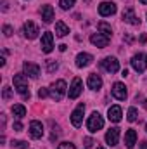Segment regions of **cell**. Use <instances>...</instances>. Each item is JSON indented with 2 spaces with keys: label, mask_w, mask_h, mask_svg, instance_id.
<instances>
[{
  "label": "cell",
  "mask_w": 147,
  "mask_h": 149,
  "mask_svg": "<svg viewBox=\"0 0 147 149\" xmlns=\"http://www.w3.org/2000/svg\"><path fill=\"white\" fill-rule=\"evenodd\" d=\"M14 88L21 94L23 99H30V87H28V80L23 73H17L14 74Z\"/></svg>",
  "instance_id": "1"
},
{
  "label": "cell",
  "mask_w": 147,
  "mask_h": 149,
  "mask_svg": "<svg viewBox=\"0 0 147 149\" xmlns=\"http://www.w3.org/2000/svg\"><path fill=\"white\" fill-rule=\"evenodd\" d=\"M102 127H104V118H102L97 111H94L88 116V120H87V128H88V132L95 134V132H99Z\"/></svg>",
  "instance_id": "2"
},
{
  "label": "cell",
  "mask_w": 147,
  "mask_h": 149,
  "mask_svg": "<svg viewBox=\"0 0 147 149\" xmlns=\"http://www.w3.org/2000/svg\"><path fill=\"white\" fill-rule=\"evenodd\" d=\"M64 94H66V81H64V80L54 81L52 87H50V95H52V99L59 102V101H62Z\"/></svg>",
  "instance_id": "3"
},
{
  "label": "cell",
  "mask_w": 147,
  "mask_h": 149,
  "mask_svg": "<svg viewBox=\"0 0 147 149\" xmlns=\"http://www.w3.org/2000/svg\"><path fill=\"white\" fill-rule=\"evenodd\" d=\"M132 68L137 71V73H144L147 70V56L146 54H142V52H139V54H135L133 57H132Z\"/></svg>",
  "instance_id": "4"
},
{
  "label": "cell",
  "mask_w": 147,
  "mask_h": 149,
  "mask_svg": "<svg viewBox=\"0 0 147 149\" xmlns=\"http://www.w3.org/2000/svg\"><path fill=\"white\" fill-rule=\"evenodd\" d=\"M101 68L112 74L119 70V61H118L116 57H104V59L101 61Z\"/></svg>",
  "instance_id": "5"
},
{
  "label": "cell",
  "mask_w": 147,
  "mask_h": 149,
  "mask_svg": "<svg viewBox=\"0 0 147 149\" xmlns=\"http://www.w3.org/2000/svg\"><path fill=\"white\" fill-rule=\"evenodd\" d=\"M40 47H42V50H43L45 54H50V52L54 50V35H52L50 31H45V33L42 35V43H40Z\"/></svg>",
  "instance_id": "6"
},
{
  "label": "cell",
  "mask_w": 147,
  "mask_h": 149,
  "mask_svg": "<svg viewBox=\"0 0 147 149\" xmlns=\"http://www.w3.org/2000/svg\"><path fill=\"white\" fill-rule=\"evenodd\" d=\"M121 17H123V21H125V23H128V24H133V26H139V24H140V19L137 17V14H135L133 7H126V9L123 10Z\"/></svg>",
  "instance_id": "7"
},
{
  "label": "cell",
  "mask_w": 147,
  "mask_h": 149,
  "mask_svg": "<svg viewBox=\"0 0 147 149\" xmlns=\"http://www.w3.org/2000/svg\"><path fill=\"white\" fill-rule=\"evenodd\" d=\"M23 33H24V37L28 38V40H33V38L38 37L40 30H38V26L33 23V21H26L24 26H23Z\"/></svg>",
  "instance_id": "8"
},
{
  "label": "cell",
  "mask_w": 147,
  "mask_h": 149,
  "mask_svg": "<svg viewBox=\"0 0 147 149\" xmlns=\"http://www.w3.org/2000/svg\"><path fill=\"white\" fill-rule=\"evenodd\" d=\"M43 134H45V130H43L42 121L33 120V121L30 123V135H31L33 139H42V137H43Z\"/></svg>",
  "instance_id": "9"
},
{
  "label": "cell",
  "mask_w": 147,
  "mask_h": 149,
  "mask_svg": "<svg viewBox=\"0 0 147 149\" xmlns=\"http://www.w3.org/2000/svg\"><path fill=\"white\" fill-rule=\"evenodd\" d=\"M109 37H106V35H102V33H94L92 37H90V42H92V45H95V47H99V49H104V47H107L109 45Z\"/></svg>",
  "instance_id": "10"
},
{
  "label": "cell",
  "mask_w": 147,
  "mask_h": 149,
  "mask_svg": "<svg viewBox=\"0 0 147 149\" xmlns=\"http://www.w3.org/2000/svg\"><path fill=\"white\" fill-rule=\"evenodd\" d=\"M111 92H112V95H114L118 101H125V99H126V87H125L121 81H116V83L112 85Z\"/></svg>",
  "instance_id": "11"
},
{
  "label": "cell",
  "mask_w": 147,
  "mask_h": 149,
  "mask_svg": "<svg viewBox=\"0 0 147 149\" xmlns=\"http://www.w3.org/2000/svg\"><path fill=\"white\" fill-rule=\"evenodd\" d=\"M99 14L102 17H107V16L116 14V3H112V2H102L99 5Z\"/></svg>",
  "instance_id": "12"
},
{
  "label": "cell",
  "mask_w": 147,
  "mask_h": 149,
  "mask_svg": "<svg viewBox=\"0 0 147 149\" xmlns=\"http://www.w3.org/2000/svg\"><path fill=\"white\" fill-rule=\"evenodd\" d=\"M81 90H83V81H81V78L76 76L71 83V87H69V99H76L81 94Z\"/></svg>",
  "instance_id": "13"
},
{
  "label": "cell",
  "mask_w": 147,
  "mask_h": 149,
  "mask_svg": "<svg viewBox=\"0 0 147 149\" xmlns=\"http://www.w3.org/2000/svg\"><path fill=\"white\" fill-rule=\"evenodd\" d=\"M83 111H85V104H80L73 113H71V123H73V127H80L81 125V121H83Z\"/></svg>",
  "instance_id": "14"
},
{
  "label": "cell",
  "mask_w": 147,
  "mask_h": 149,
  "mask_svg": "<svg viewBox=\"0 0 147 149\" xmlns=\"http://www.w3.org/2000/svg\"><path fill=\"white\" fill-rule=\"evenodd\" d=\"M23 70H24V74H28L30 78H38L40 76V66L35 64V63H24Z\"/></svg>",
  "instance_id": "15"
},
{
  "label": "cell",
  "mask_w": 147,
  "mask_h": 149,
  "mask_svg": "<svg viewBox=\"0 0 147 149\" xmlns=\"http://www.w3.org/2000/svg\"><path fill=\"white\" fill-rule=\"evenodd\" d=\"M92 61H94V57L87 52H80L76 56V66L78 68H87L88 64H92Z\"/></svg>",
  "instance_id": "16"
},
{
  "label": "cell",
  "mask_w": 147,
  "mask_h": 149,
  "mask_svg": "<svg viewBox=\"0 0 147 149\" xmlns=\"http://www.w3.org/2000/svg\"><path fill=\"white\" fill-rule=\"evenodd\" d=\"M118 141H119V128H116V127L114 128H109L107 134H106V142L109 146H116Z\"/></svg>",
  "instance_id": "17"
},
{
  "label": "cell",
  "mask_w": 147,
  "mask_h": 149,
  "mask_svg": "<svg viewBox=\"0 0 147 149\" xmlns=\"http://www.w3.org/2000/svg\"><path fill=\"white\" fill-rule=\"evenodd\" d=\"M87 85H88V88H92V90H99V88L102 87V78H101L99 74L92 73L88 76V80H87Z\"/></svg>",
  "instance_id": "18"
},
{
  "label": "cell",
  "mask_w": 147,
  "mask_h": 149,
  "mask_svg": "<svg viewBox=\"0 0 147 149\" xmlns=\"http://www.w3.org/2000/svg\"><path fill=\"white\" fill-rule=\"evenodd\" d=\"M121 108L119 106H111L109 109H107V118H109V121L112 123H118V121H121Z\"/></svg>",
  "instance_id": "19"
},
{
  "label": "cell",
  "mask_w": 147,
  "mask_h": 149,
  "mask_svg": "<svg viewBox=\"0 0 147 149\" xmlns=\"http://www.w3.org/2000/svg\"><path fill=\"white\" fill-rule=\"evenodd\" d=\"M42 19L45 21V23H52V19H54V9H52V5H42Z\"/></svg>",
  "instance_id": "20"
},
{
  "label": "cell",
  "mask_w": 147,
  "mask_h": 149,
  "mask_svg": "<svg viewBox=\"0 0 147 149\" xmlns=\"http://www.w3.org/2000/svg\"><path fill=\"white\" fill-rule=\"evenodd\" d=\"M135 142H137V132L135 130H126V134H125V144H126V148H133L135 146Z\"/></svg>",
  "instance_id": "21"
},
{
  "label": "cell",
  "mask_w": 147,
  "mask_h": 149,
  "mask_svg": "<svg viewBox=\"0 0 147 149\" xmlns=\"http://www.w3.org/2000/svg\"><path fill=\"white\" fill-rule=\"evenodd\" d=\"M69 33V28L66 26V23L64 21H57L55 23V35L57 37H66Z\"/></svg>",
  "instance_id": "22"
},
{
  "label": "cell",
  "mask_w": 147,
  "mask_h": 149,
  "mask_svg": "<svg viewBox=\"0 0 147 149\" xmlns=\"http://www.w3.org/2000/svg\"><path fill=\"white\" fill-rule=\"evenodd\" d=\"M12 113H14V116H16V118H19V120H21V118H24V116H26V108H24L23 104H14V106H12Z\"/></svg>",
  "instance_id": "23"
},
{
  "label": "cell",
  "mask_w": 147,
  "mask_h": 149,
  "mask_svg": "<svg viewBox=\"0 0 147 149\" xmlns=\"http://www.w3.org/2000/svg\"><path fill=\"white\" fill-rule=\"evenodd\" d=\"M99 33H102V35H106V37H109L112 35V30H111V26L107 24V23H99Z\"/></svg>",
  "instance_id": "24"
},
{
  "label": "cell",
  "mask_w": 147,
  "mask_h": 149,
  "mask_svg": "<svg viewBox=\"0 0 147 149\" xmlns=\"http://www.w3.org/2000/svg\"><path fill=\"white\" fill-rule=\"evenodd\" d=\"M137 118H139L137 109H135V108H130V109H128V114H126V120H128V121H137Z\"/></svg>",
  "instance_id": "25"
},
{
  "label": "cell",
  "mask_w": 147,
  "mask_h": 149,
  "mask_svg": "<svg viewBox=\"0 0 147 149\" xmlns=\"http://www.w3.org/2000/svg\"><path fill=\"white\" fill-rule=\"evenodd\" d=\"M10 146L16 149H28V142L26 141H12Z\"/></svg>",
  "instance_id": "26"
},
{
  "label": "cell",
  "mask_w": 147,
  "mask_h": 149,
  "mask_svg": "<svg viewBox=\"0 0 147 149\" xmlns=\"http://www.w3.org/2000/svg\"><path fill=\"white\" fill-rule=\"evenodd\" d=\"M74 2H76V0H61V2H59V5H61V9L68 10V9H71V7L74 5Z\"/></svg>",
  "instance_id": "27"
},
{
  "label": "cell",
  "mask_w": 147,
  "mask_h": 149,
  "mask_svg": "<svg viewBox=\"0 0 147 149\" xmlns=\"http://www.w3.org/2000/svg\"><path fill=\"white\" fill-rule=\"evenodd\" d=\"M57 66H59V64H57L55 61H52V59L47 61V71H49V73H54V71L57 70Z\"/></svg>",
  "instance_id": "28"
},
{
  "label": "cell",
  "mask_w": 147,
  "mask_h": 149,
  "mask_svg": "<svg viewBox=\"0 0 147 149\" xmlns=\"http://www.w3.org/2000/svg\"><path fill=\"white\" fill-rule=\"evenodd\" d=\"M2 97H3V101H9V99L12 97V90H10V87H3V90H2Z\"/></svg>",
  "instance_id": "29"
},
{
  "label": "cell",
  "mask_w": 147,
  "mask_h": 149,
  "mask_svg": "<svg viewBox=\"0 0 147 149\" xmlns=\"http://www.w3.org/2000/svg\"><path fill=\"white\" fill-rule=\"evenodd\" d=\"M57 149H76V148H74V144H71V142H61L57 146Z\"/></svg>",
  "instance_id": "30"
},
{
  "label": "cell",
  "mask_w": 147,
  "mask_h": 149,
  "mask_svg": "<svg viewBox=\"0 0 147 149\" xmlns=\"http://www.w3.org/2000/svg\"><path fill=\"white\" fill-rule=\"evenodd\" d=\"M12 31H14V30H12L9 24H5V26H3V35H5V37H10V35H12Z\"/></svg>",
  "instance_id": "31"
},
{
  "label": "cell",
  "mask_w": 147,
  "mask_h": 149,
  "mask_svg": "<svg viewBox=\"0 0 147 149\" xmlns=\"http://www.w3.org/2000/svg\"><path fill=\"white\" fill-rule=\"evenodd\" d=\"M47 95H49V90H47V88H40V90H38V97H40V99H43V97H47Z\"/></svg>",
  "instance_id": "32"
},
{
  "label": "cell",
  "mask_w": 147,
  "mask_h": 149,
  "mask_svg": "<svg viewBox=\"0 0 147 149\" xmlns=\"http://www.w3.org/2000/svg\"><path fill=\"white\" fill-rule=\"evenodd\" d=\"M14 130H16V132H21V130H23V123H21V121H16V123H14Z\"/></svg>",
  "instance_id": "33"
},
{
  "label": "cell",
  "mask_w": 147,
  "mask_h": 149,
  "mask_svg": "<svg viewBox=\"0 0 147 149\" xmlns=\"http://www.w3.org/2000/svg\"><path fill=\"white\" fill-rule=\"evenodd\" d=\"M92 144H94V141H92L90 137H87V139H85V148H90Z\"/></svg>",
  "instance_id": "34"
},
{
  "label": "cell",
  "mask_w": 147,
  "mask_h": 149,
  "mask_svg": "<svg viewBox=\"0 0 147 149\" xmlns=\"http://www.w3.org/2000/svg\"><path fill=\"white\" fill-rule=\"evenodd\" d=\"M66 49H68V45H66V43H61V45H59V50H61V52H64Z\"/></svg>",
  "instance_id": "35"
},
{
  "label": "cell",
  "mask_w": 147,
  "mask_h": 149,
  "mask_svg": "<svg viewBox=\"0 0 147 149\" xmlns=\"http://www.w3.org/2000/svg\"><path fill=\"white\" fill-rule=\"evenodd\" d=\"M140 149H147V141H144V142L140 144Z\"/></svg>",
  "instance_id": "36"
},
{
  "label": "cell",
  "mask_w": 147,
  "mask_h": 149,
  "mask_svg": "<svg viewBox=\"0 0 147 149\" xmlns=\"http://www.w3.org/2000/svg\"><path fill=\"white\" fill-rule=\"evenodd\" d=\"M0 66H5V57H0Z\"/></svg>",
  "instance_id": "37"
},
{
  "label": "cell",
  "mask_w": 147,
  "mask_h": 149,
  "mask_svg": "<svg viewBox=\"0 0 147 149\" xmlns=\"http://www.w3.org/2000/svg\"><path fill=\"white\" fill-rule=\"evenodd\" d=\"M140 42H142V43H144V42H147V35H142V37H140Z\"/></svg>",
  "instance_id": "38"
},
{
  "label": "cell",
  "mask_w": 147,
  "mask_h": 149,
  "mask_svg": "<svg viewBox=\"0 0 147 149\" xmlns=\"http://www.w3.org/2000/svg\"><path fill=\"white\" fill-rule=\"evenodd\" d=\"M140 3H144V5H147V0H139Z\"/></svg>",
  "instance_id": "39"
},
{
  "label": "cell",
  "mask_w": 147,
  "mask_h": 149,
  "mask_svg": "<svg viewBox=\"0 0 147 149\" xmlns=\"http://www.w3.org/2000/svg\"><path fill=\"white\" fill-rule=\"evenodd\" d=\"M144 108H146V109H147V99H146V102H144Z\"/></svg>",
  "instance_id": "40"
},
{
  "label": "cell",
  "mask_w": 147,
  "mask_h": 149,
  "mask_svg": "<svg viewBox=\"0 0 147 149\" xmlns=\"http://www.w3.org/2000/svg\"><path fill=\"white\" fill-rule=\"evenodd\" d=\"M95 149H106V148H95Z\"/></svg>",
  "instance_id": "41"
},
{
  "label": "cell",
  "mask_w": 147,
  "mask_h": 149,
  "mask_svg": "<svg viewBox=\"0 0 147 149\" xmlns=\"http://www.w3.org/2000/svg\"><path fill=\"white\" fill-rule=\"evenodd\" d=\"M146 132H147V125H146Z\"/></svg>",
  "instance_id": "42"
}]
</instances>
